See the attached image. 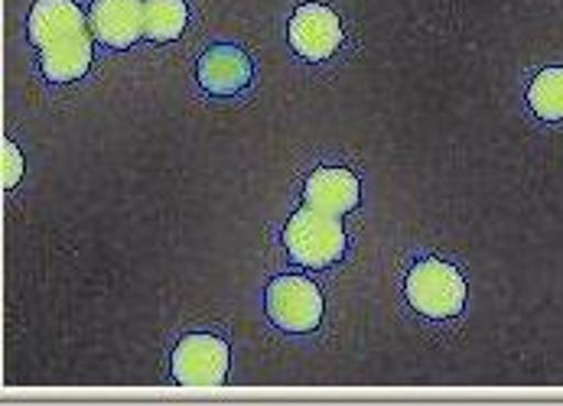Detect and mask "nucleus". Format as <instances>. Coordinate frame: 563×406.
I'll return each mask as SVG.
<instances>
[{
	"label": "nucleus",
	"mask_w": 563,
	"mask_h": 406,
	"mask_svg": "<svg viewBox=\"0 0 563 406\" xmlns=\"http://www.w3.org/2000/svg\"><path fill=\"white\" fill-rule=\"evenodd\" d=\"M404 296L413 313L433 323L456 319L466 306V280L463 273L440 260V257H423L410 267L404 280Z\"/></svg>",
	"instance_id": "nucleus-1"
},
{
	"label": "nucleus",
	"mask_w": 563,
	"mask_h": 406,
	"mask_svg": "<svg viewBox=\"0 0 563 406\" xmlns=\"http://www.w3.org/2000/svg\"><path fill=\"white\" fill-rule=\"evenodd\" d=\"M284 247L294 263L322 270L342 260L345 253V228L339 215H325L320 208L303 205L284 228Z\"/></svg>",
	"instance_id": "nucleus-2"
},
{
	"label": "nucleus",
	"mask_w": 563,
	"mask_h": 406,
	"mask_svg": "<svg viewBox=\"0 0 563 406\" xmlns=\"http://www.w3.org/2000/svg\"><path fill=\"white\" fill-rule=\"evenodd\" d=\"M264 309H267V319L277 328H284L290 335H307V331L320 328V286L307 277H294V273L274 277L264 293Z\"/></svg>",
	"instance_id": "nucleus-3"
},
{
	"label": "nucleus",
	"mask_w": 563,
	"mask_h": 406,
	"mask_svg": "<svg viewBox=\"0 0 563 406\" xmlns=\"http://www.w3.org/2000/svg\"><path fill=\"white\" fill-rule=\"evenodd\" d=\"M229 345L216 335L192 331L173 351V381L183 387H219L229 377Z\"/></svg>",
	"instance_id": "nucleus-4"
},
{
	"label": "nucleus",
	"mask_w": 563,
	"mask_h": 406,
	"mask_svg": "<svg viewBox=\"0 0 563 406\" xmlns=\"http://www.w3.org/2000/svg\"><path fill=\"white\" fill-rule=\"evenodd\" d=\"M290 46L310 63H325L342 46V23L325 3H300L290 16Z\"/></svg>",
	"instance_id": "nucleus-5"
},
{
	"label": "nucleus",
	"mask_w": 563,
	"mask_h": 406,
	"mask_svg": "<svg viewBox=\"0 0 563 406\" xmlns=\"http://www.w3.org/2000/svg\"><path fill=\"white\" fill-rule=\"evenodd\" d=\"M88 23L108 49H128L144 36V0H91Z\"/></svg>",
	"instance_id": "nucleus-6"
},
{
	"label": "nucleus",
	"mask_w": 563,
	"mask_h": 406,
	"mask_svg": "<svg viewBox=\"0 0 563 406\" xmlns=\"http://www.w3.org/2000/svg\"><path fill=\"white\" fill-rule=\"evenodd\" d=\"M81 33H91V23L76 0H36L30 7V40L36 49L76 40Z\"/></svg>",
	"instance_id": "nucleus-7"
},
{
	"label": "nucleus",
	"mask_w": 563,
	"mask_h": 406,
	"mask_svg": "<svg viewBox=\"0 0 563 406\" xmlns=\"http://www.w3.org/2000/svg\"><path fill=\"white\" fill-rule=\"evenodd\" d=\"M196 79L202 84V91L216 98L239 94L251 81V59L239 46H212L196 63Z\"/></svg>",
	"instance_id": "nucleus-8"
},
{
	"label": "nucleus",
	"mask_w": 563,
	"mask_h": 406,
	"mask_svg": "<svg viewBox=\"0 0 563 406\" xmlns=\"http://www.w3.org/2000/svg\"><path fill=\"white\" fill-rule=\"evenodd\" d=\"M303 199L310 208H320L325 215H349L362 202V185L355 172L342 166H325V169L310 172L303 185Z\"/></svg>",
	"instance_id": "nucleus-9"
},
{
	"label": "nucleus",
	"mask_w": 563,
	"mask_h": 406,
	"mask_svg": "<svg viewBox=\"0 0 563 406\" xmlns=\"http://www.w3.org/2000/svg\"><path fill=\"white\" fill-rule=\"evenodd\" d=\"M91 36L95 33H81L76 40L56 43L40 49V69L53 84H66V81H79L88 66H91Z\"/></svg>",
	"instance_id": "nucleus-10"
},
{
	"label": "nucleus",
	"mask_w": 563,
	"mask_h": 406,
	"mask_svg": "<svg viewBox=\"0 0 563 406\" xmlns=\"http://www.w3.org/2000/svg\"><path fill=\"white\" fill-rule=\"evenodd\" d=\"M189 23L186 0H144V36L154 43H173Z\"/></svg>",
	"instance_id": "nucleus-11"
},
{
	"label": "nucleus",
	"mask_w": 563,
	"mask_h": 406,
	"mask_svg": "<svg viewBox=\"0 0 563 406\" xmlns=\"http://www.w3.org/2000/svg\"><path fill=\"white\" fill-rule=\"evenodd\" d=\"M528 104L541 121H563V69L551 66L528 84Z\"/></svg>",
	"instance_id": "nucleus-12"
},
{
	"label": "nucleus",
	"mask_w": 563,
	"mask_h": 406,
	"mask_svg": "<svg viewBox=\"0 0 563 406\" xmlns=\"http://www.w3.org/2000/svg\"><path fill=\"white\" fill-rule=\"evenodd\" d=\"M23 176V154L13 140H3V189H13Z\"/></svg>",
	"instance_id": "nucleus-13"
}]
</instances>
